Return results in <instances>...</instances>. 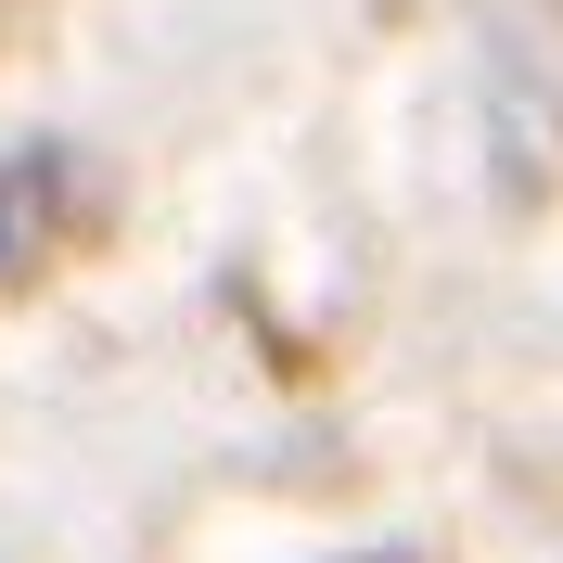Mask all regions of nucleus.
Here are the masks:
<instances>
[{
	"mask_svg": "<svg viewBox=\"0 0 563 563\" xmlns=\"http://www.w3.org/2000/svg\"><path fill=\"white\" fill-rule=\"evenodd\" d=\"M52 218H65V154L26 141V154H0V269H26L52 244Z\"/></svg>",
	"mask_w": 563,
	"mask_h": 563,
	"instance_id": "f257e3e1",
	"label": "nucleus"
}]
</instances>
